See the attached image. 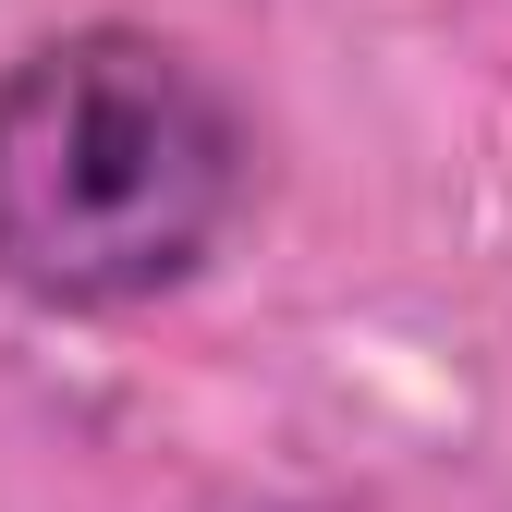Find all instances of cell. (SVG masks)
I'll return each mask as SVG.
<instances>
[{
	"label": "cell",
	"instance_id": "cell-1",
	"mask_svg": "<svg viewBox=\"0 0 512 512\" xmlns=\"http://www.w3.org/2000/svg\"><path fill=\"white\" fill-rule=\"evenodd\" d=\"M244 196V135L171 37L74 25L0 74V281L61 317L196 281Z\"/></svg>",
	"mask_w": 512,
	"mask_h": 512
}]
</instances>
